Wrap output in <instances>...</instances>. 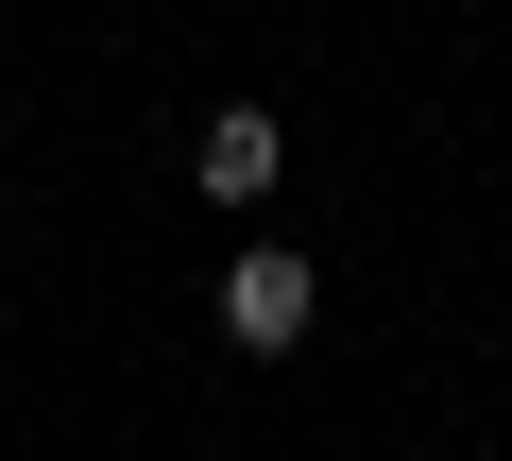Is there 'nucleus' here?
Masks as SVG:
<instances>
[{"label":"nucleus","mask_w":512,"mask_h":461,"mask_svg":"<svg viewBox=\"0 0 512 461\" xmlns=\"http://www.w3.org/2000/svg\"><path fill=\"white\" fill-rule=\"evenodd\" d=\"M205 308H222V342H239V359H291V342L325 325V257H291V240H239V274H222Z\"/></svg>","instance_id":"nucleus-1"},{"label":"nucleus","mask_w":512,"mask_h":461,"mask_svg":"<svg viewBox=\"0 0 512 461\" xmlns=\"http://www.w3.org/2000/svg\"><path fill=\"white\" fill-rule=\"evenodd\" d=\"M274 171H291V137H274V103H222V120L188 137V188H205V205H256Z\"/></svg>","instance_id":"nucleus-2"}]
</instances>
